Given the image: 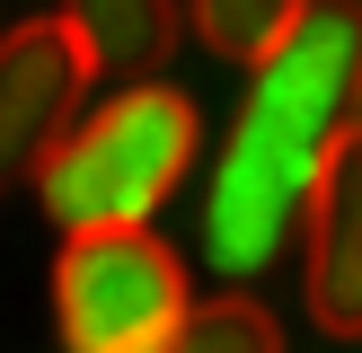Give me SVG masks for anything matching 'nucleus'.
Instances as JSON below:
<instances>
[{
  "label": "nucleus",
  "mask_w": 362,
  "mask_h": 353,
  "mask_svg": "<svg viewBox=\"0 0 362 353\" xmlns=\"http://www.w3.org/2000/svg\"><path fill=\"white\" fill-rule=\"evenodd\" d=\"M194 141H204V124H194L186 88H168V80L141 71V80H124L106 106H80L71 133L45 150V168H35L45 212L62 229H133V221H151V212L186 186Z\"/></svg>",
  "instance_id": "f03ea898"
},
{
  "label": "nucleus",
  "mask_w": 362,
  "mask_h": 353,
  "mask_svg": "<svg viewBox=\"0 0 362 353\" xmlns=\"http://www.w3.org/2000/svg\"><path fill=\"white\" fill-rule=\"evenodd\" d=\"M88 80H98V62L62 18H27V27L0 35V186L45 168V150L80 115Z\"/></svg>",
  "instance_id": "20e7f679"
},
{
  "label": "nucleus",
  "mask_w": 362,
  "mask_h": 353,
  "mask_svg": "<svg viewBox=\"0 0 362 353\" xmlns=\"http://www.w3.org/2000/svg\"><path fill=\"white\" fill-rule=\"evenodd\" d=\"M354 133H362V115H354Z\"/></svg>",
  "instance_id": "1a4fd4ad"
},
{
  "label": "nucleus",
  "mask_w": 362,
  "mask_h": 353,
  "mask_svg": "<svg viewBox=\"0 0 362 353\" xmlns=\"http://www.w3.org/2000/svg\"><path fill=\"white\" fill-rule=\"evenodd\" d=\"M62 27L88 44L98 71L141 80V71H159L168 44H177V0H62Z\"/></svg>",
  "instance_id": "423d86ee"
},
{
  "label": "nucleus",
  "mask_w": 362,
  "mask_h": 353,
  "mask_svg": "<svg viewBox=\"0 0 362 353\" xmlns=\"http://www.w3.org/2000/svg\"><path fill=\"white\" fill-rule=\"evenodd\" d=\"M354 115H362V9L310 0L247 62V106L204 194V239L221 274H265L283 256V239L310 221L327 159L354 141Z\"/></svg>",
  "instance_id": "f257e3e1"
},
{
  "label": "nucleus",
  "mask_w": 362,
  "mask_h": 353,
  "mask_svg": "<svg viewBox=\"0 0 362 353\" xmlns=\"http://www.w3.org/2000/svg\"><path fill=\"white\" fill-rule=\"evenodd\" d=\"M300 292L327 335H362V133L327 159L300 221Z\"/></svg>",
  "instance_id": "39448f33"
},
{
  "label": "nucleus",
  "mask_w": 362,
  "mask_h": 353,
  "mask_svg": "<svg viewBox=\"0 0 362 353\" xmlns=\"http://www.w3.org/2000/svg\"><path fill=\"white\" fill-rule=\"evenodd\" d=\"M151 353H283V327L257 309V300L230 292V300H194Z\"/></svg>",
  "instance_id": "0eeeda50"
},
{
  "label": "nucleus",
  "mask_w": 362,
  "mask_h": 353,
  "mask_svg": "<svg viewBox=\"0 0 362 353\" xmlns=\"http://www.w3.org/2000/svg\"><path fill=\"white\" fill-rule=\"evenodd\" d=\"M186 265L151 221L133 229H71L62 265H53V318H62V353H151L159 335L186 318Z\"/></svg>",
  "instance_id": "7ed1b4c3"
},
{
  "label": "nucleus",
  "mask_w": 362,
  "mask_h": 353,
  "mask_svg": "<svg viewBox=\"0 0 362 353\" xmlns=\"http://www.w3.org/2000/svg\"><path fill=\"white\" fill-rule=\"evenodd\" d=\"M310 0H194V35H204L221 62H257Z\"/></svg>",
  "instance_id": "6e6552de"
}]
</instances>
